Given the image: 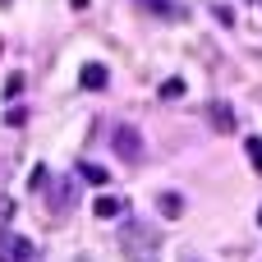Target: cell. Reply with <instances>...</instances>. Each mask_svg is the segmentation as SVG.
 Listing matches in <instances>:
<instances>
[{"label": "cell", "mask_w": 262, "mask_h": 262, "mask_svg": "<svg viewBox=\"0 0 262 262\" xmlns=\"http://www.w3.org/2000/svg\"><path fill=\"white\" fill-rule=\"evenodd\" d=\"M120 244H124V253H129V258H147V253H157V249H161L157 230H152V226H143V221H124Z\"/></svg>", "instance_id": "cell-1"}, {"label": "cell", "mask_w": 262, "mask_h": 262, "mask_svg": "<svg viewBox=\"0 0 262 262\" xmlns=\"http://www.w3.org/2000/svg\"><path fill=\"white\" fill-rule=\"evenodd\" d=\"M111 147H115L120 161H143V134L134 124H115L111 129Z\"/></svg>", "instance_id": "cell-2"}, {"label": "cell", "mask_w": 262, "mask_h": 262, "mask_svg": "<svg viewBox=\"0 0 262 262\" xmlns=\"http://www.w3.org/2000/svg\"><path fill=\"white\" fill-rule=\"evenodd\" d=\"M0 262H37V244L28 235H0Z\"/></svg>", "instance_id": "cell-3"}, {"label": "cell", "mask_w": 262, "mask_h": 262, "mask_svg": "<svg viewBox=\"0 0 262 262\" xmlns=\"http://www.w3.org/2000/svg\"><path fill=\"white\" fill-rule=\"evenodd\" d=\"M134 5H138L143 14H152V18H161V23H180V18L189 14L180 0H134Z\"/></svg>", "instance_id": "cell-4"}, {"label": "cell", "mask_w": 262, "mask_h": 262, "mask_svg": "<svg viewBox=\"0 0 262 262\" xmlns=\"http://www.w3.org/2000/svg\"><path fill=\"white\" fill-rule=\"evenodd\" d=\"M124 207H129L124 198H111V193H101V198L92 203V216H97V221H120V216H124Z\"/></svg>", "instance_id": "cell-5"}, {"label": "cell", "mask_w": 262, "mask_h": 262, "mask_svg": "<svg viewBox=\"0 0 262 262\" xmlns=\"http://www.w3.org/2000/svg\"><path fill=\"white\" fill-rule=\"evenodd\" d=\"M78 83H83L88 92H101V88H106V64H97V60H88V64L78 69Z\"/></svg>", "instance_id": "cell-6"}, {"label": "cell", "mask_w": 262, "mask_h": 262, "mask_svg": "<svg viewBox=\"0 0 262 262\" xmlns=\"http://www.w3.org/2000/svg\"><path fill=\"white\" fill-rule=\"evenodd\" d=\"M157 207H161V216H166V221H180V216H184V198H180V193H161V198H157Z\"/></svg>", "instance_id": "cell-7"}, {"label": "cell", "mask_w": 262, "mask_h": 262, "mask_svg": "<svg viewBox=\"0 0 262 262\" xmlns=\"http://www.w3.org/2000/svg\"><path fill=\"white\" fill-rule=\"evenodd\" d=\"M78 175H83L88 184H106V180H111V170L97 166V161H78Z\"/></svg>", "instance_id": "cell-8"}, {"label": "cell", "mask_w": 262, "mask_h": 262, "mask_svg": "<svg viewBox=\"0 0 262 262\" xmlns=\"http://www.w3.org/2000/svg\"><path fill=\"white\" fill-rule=\"evenodd\" d=\"M212 124H216L221 134H230V129H235V111H230L226 101H221V106H212Z\"/></svg>", "instance_id": "cell-9"}, {"label": "cell", "mask_w": 262, "mask_h": 262, "mask_svg": "<svg viewBox=\"0 0 262 262\" xmlns=\"http://www.w3.org/2000/svg\"><path fill=\"white\" fill-rule=\"evenodd\" d=\"M55 212H64V203H74V180H60V189H55Z\"/></svg>", "instance_id": "cell-10"}, {"label": "cell", "mask_w": 262, "mask_h": 262, "mask_svg": "<svg viewBox=\"0 0 262 262\" xmlns=\"http://www.w3.org/2000/svg\"><path fill=\"white\" fill-rule=\"evenodd\" d=\"M244 152H249V161H253V170L262 175V138H258V134H253V138L244 143Z\"/></svg>", "instance_id": "cell-11"}, {"label": "cell", "mask_w": 262, "mask_h": 262, "mask_svg": "<svg viewBox=\"0 0 262 262\" xmlns=\"http://www.w3.org/2000/svg\"><path fill=\"white\" fill-rule=\"evenodd\" d=\"M161 97H166V101H180V97H184V78H166V83H161Z\"/></svg>", "instance_id": "cell-12"}, {"label": "cell", "mask_w": 262, "mask_h": 262, "mask_svg": "<svg viewBox=\"0 0 262 262\" xmlns=\"http://www.w3.org/2000/svg\"><path fill=\"white\" fill-rule=\"evenodd\" d=\"M18 92H23V74H9L5 78V97H18Z\"/></svg>", "instance_id": "cell-13"}, {"label": "cell", "mask_w": 262, "mask_h": 262, "mask_svg": "<svg viewBox=\"0 0 262 262\" xmlns=\"http://www.w3.org/2000/svg\"><path fill=\"white\" fill-rule=\"evenodd\" d=\"M46 184V166H32V175H28V189H41Z\"/></svg>", "instance_id": "cell-14"}, {"label": "cell", "mask_w": 262, "mask_h": 262, "mask_svg": "<svg viewBox=\"0 0 262 262\" xmlns=\"http://www.w3.org/2000/svg\"><path fill=\"white\" fill-rule=\"evenodd\" d=\"M258 226H262V212H258Z\"/></svg>", "instance_id": "cell-15"}, {"label": "cell", "mask_w": 262, "mask_h": 262, "mask_svg": "<svg viewBox=\"0 0 262 262\" xmlns=\"http://www.w3.org/2000/svg\"><path fill=\"white\" fill-rule=\"evenodd\" d=\"M0 51H5V41H0Z\"/></svg>", "instance_id": "cell-16"}, {"label": "cell", "mask_w": 262, "mask_h": 262, "mask_svg": "<svg viewBox=\"0 0 262 262\" xmlns=\"http://www.w3.org/2000/svg\"><path fill=\"white\" fill-rule=\"evenodd\" d=\"M0 5H9V0H0Z\"/></svg>", "instance_id": "cell-17"}, {"label": "cell", "mask_w": 262, "mask_h": 262, "mask_svg": "<svg viewBox=\"0 0 262 262\" xmlns=\"http://www.w3.org/2000/svg\"><path fill=\"white\" fill-rule=\"evenodd\" d=\"M189 262H198V258H189Z\"/></svg>", "instance_id": "cell-18"}]
</instances>
